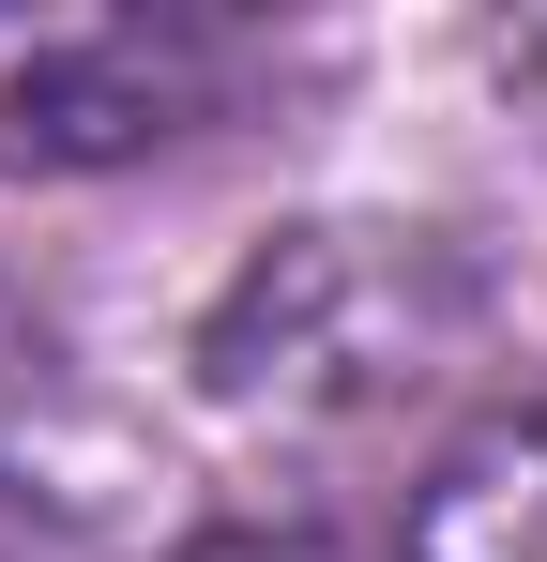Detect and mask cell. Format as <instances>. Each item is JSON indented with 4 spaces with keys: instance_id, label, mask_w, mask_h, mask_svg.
<instances>
[{
    "instance_id": "3957f363",
    "label": "cell",
    "mask_w": 547,
    "mask_h": 562,
    "mask_svg": "<svg viewBox=\"0 0 547 562\" xmlns=\"http://www.w3.org/2000/svg\"><path fill=\"white\" fill-rule=\"evenodd\" d=\"M411 562H547V426H471L411 486Z\"/></svg>"
},
{
    "instance_id": "277c9868",
    "label": "cell",
    "mask_w": 547,
    "mask_h": 562,
    "mask_svg": "<svg viewBox=\"0 0 547 562\" xmlns=\"http://www.w3.org/2000/svg\"><path fill=\"white\" fill-rule=\"evenodd\" d=\"M502 92H533V106H547V15H533V31H502Z\"/></svg>"
},
{
    "instance_id": "6da1fadb",
    "label": "cell",
    "mask_w": 547,
    "mask_h": 562,
    "mask_svg": "<svg viewBox=\"0 0 547 562\" xmlns=\"http://www.w3.org/2000/svg\"><path fill=\"white\" fill-rule=\"evenodd\" d=\"M244 31L228 15H0V168L62 183V168H137L244 92Z\"/></svg>"
},
{
    "instance_id": "7a4b0ae2",
    "label": "cell",
    "mask_w": 547,
    "mask_h": 562,
    "mask_svg": "<svg viewBox=\"0 0 547 562\" xmlns=\"http://www.w3.org/2000/svg\"><path fill=\"white\" fill-rule=\"evenodd\" d=\"M411 304H456L411 228H304L213 319V380L244 411H380V395L426 380V319Z\"/></svg>"
},
{
    "instance_id": "5b68a950",
    "label": "cell",
    "mask_w": 547,
    "mask_h": 562,
    "mask_svg": "<svg viewBox=\"0 0 547 562\" xmlns=\"http://www.w3.org/2000/svg\"><path fill=\"white\" fill-rule=\"evenodd\" d=\"M0 562H15V502H0Z\"/></svg>"
}]
</instances>
